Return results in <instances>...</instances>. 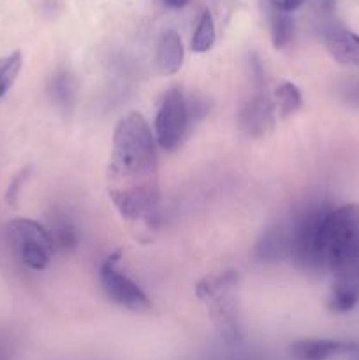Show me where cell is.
<instances>
[{"label":"cell","mask_w":359,"mask_h":360,"mask_svg":"<svg viewBox=\"0 0 359 360\" xmlns=\"http://www.w3.org/2000/svg\"><path fill=\"white\" fill-rule=\"evenodd\" d=\"M155 137L141 112L118 120L108 164V192L134 239L153 241L158 231V160Z\"/></svg>","instance_id":"cell-1"},{"label":"cell","mask_w":359,"mask_h":360,"mask_svg":"<svg viewBox=\"0 0 359 360\" xmlns=\"http://www.w3.org/2000/svg\"><path fill=\"white\" fill-rule=\"evenodd\" d=\"M317 269L336 273L359 260V204L338 206L326 214L317 232Z\"/></svg>","instance_id":"cell-2"},{"label":"cell","mask_w":359,"mask_h":360,"mask_svg":"<svg viewBox=\"0 0 359 360\" xmlns=\"http://www.w3.org/2000/svg\"><path fill=\"white\" fill-rule=\"evenodd\" d=\"M236 290H238V274L232 269L224 271L217 276L204 278L196 287L197 297L208 306V313L218 336L227 345H238L241 341Z\"/></svg>","instance_id":"cell-3"},{"label":"cell","mask_w":359,"mask_h":360,"mask_svg":"<svg viewBox=\"0 0 359 360\" xmlns=\"http://www.w3.org/2000/svg\"><path fill=\"white\" fill-rule=\"evenodd\" d=\"M7 236L14 253L25 266L34 271H42L49 266L55 243L44 225L30 218H14L7 225Z\"/></svg>","instance_id":"cell-4"},{"label":"cell","mask_w":359,"mask_h":360,"mask_svg":"<svg viewBox=\"0 0 359 360\" xmlns=\"http://www.w3.org/2000/svg\"><path fill=\"white\" fill-rule=\"evenodd\" d=\"M118 260L120 253H113L102 262L99 269V280H101L106 297L127 311L150 313L151 301L136 281L130 280L125 273L118 269Z\"/></svg>","instance_id":"cell-5"},{"label":"cell","mask_w":359,"mask_h":360,"mask_svg":"<svg viewBox=\"0 0 359 360\" xmlns=\"http://www.w3.org/2000/svg\"><path fill=\"white\" fill-rule=\"evenodd\" d=\"M189 125V105L180 86L169 88L155 116V141L165 151L178 148Z\"/></svg>","instance_id":"cell-6"},{"label":"cell","mask_w":359,"mask_h":360,"mask_svg":"<svg viewBox=\"0 0 359 360\" xmlns=\"http://www.w3.org/2000/svg\"><path fill=\"white\" fill-rule=\"evenodd\" d=\"M275 125V108L266 90L259 88L239 111V129L252 139H260L266 136Z\"/></svg>","instance_id":"cell-7"},{"label":"cell","mask_w":359,"mask_h":360,"mask_svg":"<svg viewBox=\"0 0 359 360\" xmlns=\"http://www.w3.org/2000/svg\"><path fill=\"white\" fill-rule=\"evenodd\" d=\"M331 285L327 309L333 313H348L359 302V260L338 269Z\"/></svg>","instance_id":"cell-8"},{"label":"cell","mask_w":359,"mask_h":360,"mask_svg":"<svg viewBox=\"0 0 359 360\" xmlns=\"http://www.w3.org/2000/svg\"><path fill=\"white\" fill-rule=\"evenodd\" d=\"M324 44L334 62L345 67H359V35L341 25L324 28Z\"/></svg>","instance_id":"cell-9"},{"label":"cell","mask_w":359,"mask_h":360,"mask_svg":"<svg viewBox=\"0 0 359 360\" xmlns=\"http://www.w3.org/2000/svg\"><path fill=\"white\" fill-rule=\"evenodd\" d=\"M348 341L338 340H298L289 347V352L296 360H331L345 355Z\"/></svg>","instance_id":"cell-10"},{"label":"cell","mask_w":359,"mask_h":360,"mask_svg":"<svg viewBox=\"0 0 359 360\" xmlns=\"http://www.w3.org/2000/svg\"><path fill=\"white\" fill-rule=\"evenodd\" d=\"M266 16L270 23L271 42L277 49H284L291 44L294 35V20L291 11H287L282 0H266Z\"/></svg>","instance_id":"cell-11"},{"label":"cell","mask_w":359,"mask_h":360,"mask_svg":"<svg viewBox=\"0 0 359 360\" xmlns=\"http://www.w3.org/2000/svg\"><path fill=\"white\" fill-rule=\"evenodd\" d=\"M183 58H185V49H183V42L178 32H164L157 48V67L160 74L172 76L178 72L183 65Z\"/></svg>","instance_id":"cell-12"},{"label":"cell","mask_w":359,"mask_h":360,"mask_svg":"<svg viewBox=\"0 0 359 360\" xmlns=\"http://www.w3.org/2000/svg\"><path fill=\"white\" fill-rule=\"evenodd\" d=\"M257 257L260 260H278L282 257L289 255V231L287 227H282V225H275L270 227L264 232L263 238L259 239V245L256 250Z\"/></svg>","instance_id":"cell-13"},{"label":"cell","mask_w":359,"mask_h":360,"mask_svg":"<svg viewBox=\"0 0 359 360\" xmlns=\"http://www.w3.org/2000/svg\"><path fill=\"white\" fill-rule=\"evenodd\" d=\"M273 108L280 118H287V116L294 115L298 109H301L303 105V97L299 88L296 86L291 81H284V83L278 84L273 90Z\"/></svg>","instance_id":"cell-14"},{"label":"cell","mask_w":359,"mask_h":360,"mask_svg":"<svg viewBox=\"0 0 359 360\" xmlns=\"http://www.w3.org/2000/svg\"><path fill=\"white\" fill-rule=\"evenodd\" d=\"M215 44V23L213 18L208 11H204L203 16L199 18V23H197L196 32L192 35V42H190V48L194 53H206L210 51L211 46Z\"/></svg>","instance_id":"cell-15"},{"label":"cell","mask_w":359,"mask_h":360,"mask_svg":"<svg viewBox=\"0 0 359 360\" xmlns=\"http://www.w3.org/2000/svg\"><path fill=\"white\" fill-rule=\"evenodd\" d=\"M21 53L14 51L7 56H0V97L11 90V86L16 81L21 69Z\"/></svg>","instance_id":"cell-16"},{"label":"cell","mask_w":359,"mask_h":360,"mask_svg":"<svg viewBox=\"0 0 359 360\" xmlns=\"http://www.w3.org/2000/svg\"><path fill=\"white\" fill-rule=\"evenodd\" d=\"M51 232L53 243H55V250H62V252H73L77 246V232L76 229L70 225V221L62 220L60 224L55 225V231Z\"/></svg>","instance_id":"cell-17"},{"label":"cell","mask_w":359,"mask_h":360,"mask_svg":"<svg viewBox=\"0 0 359 360\" xmlns=\"http://www.w3.org/2000/svg\"><path fill=\"white\" fill-rule=\"evenodd\" d=\"M341 98H344L351 108L359 111V79L348 81V83L345 84L344 90H341Z\"/></svg>","instance_id":"cell-18"},{"label":"cell","mask_w":359,"mask_h":360,"mask_svg":"<svg viewBox=\"0 0 359 360\" xmlns=\"http://www.w3.org/2000/svg\"><path fill=\"white\" fill-rule=\"evenodd\" d=\"M28 174H30V169H27V171H21L20 174L14 178V181L11 183V188H9V192H7V200H9V202H14V199L18 197V192H20V186L27 181Z\"/></svg>","instance_id":"cell-19"},{"label":"cell","mask_w":359,"mask_h":360,"mask_svg":"<svg viewBox=\"0 0 359 360\" xmlns=\"http://www.w3.org/2000/svg\"><path fill=\"white\" fill-rule=\"evenodd\" d=\"M345 357H347L348 360H359V343L348 341L347 352H345Z\"/></svg>","instance_id":"cell-20"},{"label":"cell","mask_w":359,"mask_h":360,"mask_svg":"<svg viewBox=\"0 0 359 360\" xmlns=\"http://www.w3.org/2000/svg\"><path fill=\"white\" fill-rule=\"evenodd\" d=\"M162 4L171 7V9H182V7H185L189 4V0H162Z\"/></svg>","instance_id":"cell-21"},{"label":"cell","mask_w":359,"mask_h":360,"mask_svg":"<svg viewBox=\"0 0 359 360\" xmlns=\"http://www.w3.org/2000/svg\"><path fill=\"white\" fill-rule=\"evenodd\" d=\"M305 2L306 0H282V4H284V7L287 11H296L298 7H301Z\"/></svg>","instance_id":"cell-22"}]
</instances>
